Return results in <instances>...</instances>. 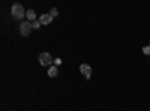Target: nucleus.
<instances>
[{
  "label": "nucleus",
  "mask_w": 150,
  "mask_h": 111,
  "mask_svg": "<svg viewBox=\"0 0 150 111\" xmlns=\"http://www.w3.org/2000/svg\"><path fill=\"white\" fill-rule=\"evenodd\" d=\"M11 12H12V17H14L15 20H21L23 17H26V14H27V12L24 11L23 5H20V3H14V5H12Z\"/></svg>",
  "instance_id": "f257e3e1"
},
{
  "label": "nucleus",
  "mask_w": 150,
  "mask_h": 111,
  "mask_svg": "<svg viewBox=\"0 0 150 111\" xmlns=\"http://www.w3.org/2000/svg\"><path fill=\"white\" fill-rule=\"evenodd\" d=\"M39 63L42 66H51L54 63V59L51 57L50 53H41L39 54Z\"/></svg>",
  "instance_id": "f03ea898"
},
{
  "label": "nucleus",
  "mask_w": 150,
  "mask_h": 111,
  "mask_svg": "<svg viewBox=\"0 0 150 111\" xmlns=\"http://www.w3.org/2000/svg\"><path fill=\"white\" fill-rule=\"evenodd\" d=\"M32 23L30 21H23L21 24H20V33L23 35V36H29L30 35V32H32Z\"/></svg>",
  "instance_id": "7ed1b4c3"
},
{
  "label": "nucleus",
  "mask_w": 150,
  "mask_h": 111,
  "mask_svg": "<svg viewBox=\"0 0 150 111\" xmlns=\"http://www.w3.org/2000/svg\"><path fill=\"white\" fill-rule=\"evenodd\" d=\"M80 72L83 74V75L89 80L90 77H92V66L90 65H87V63H83L81 66H80Z\"/></svg>",
  "instance_id": "20e7f679"
},
{
  "label": "nucleus",
  "mask_w": 150,
  "mask_h": 111,
  "mask_svg": "<svg viewBox=\"0 0 150 111\" xmlns=\"http://www.w3.org/2000/svg\"><path fill=\"white\" fill-rule=\"evenodd\" d=\"M39 21H41V24H44V26H48V24H51L53 17L50 15V14H44V15L39 17Z\"/></svg>",
  "instance_id": "39448f33"
},
{
  "label": "nucleus",
  "mask_w": 150,
  "mask_h": 111,
  "mask_svg": "<svg viewBox=\"0 0 150 111\" xmlns=\"http://www.w3.org/2000/svg\"><path fill=\"white\" fill-rule=\"evenodd\" d=\"M26 17H27V20H29L30 23H35V21H36V12H35L33 9H30V11H27Z\"/></svg>",
  "instance_id": "423d86ee"
},
{
  "label": "nucleus",
  "mask_w": 150,
  "mask_h": 111,
  "mask_svg": "<svg viewBox=\"0 0 150 111\" xmlns=\"http://www.w3.org/2000/svg\"><path fill=\"white\" fill-rule=\"evenodd\" d=\"M57 74H59V69H57V66H50V69H48V75L50 77H57Z\"/></svg>",
  "instance_id": "0eeeda50"
},
{
  "label": "nucleus",
  "mask_w": 150,
  "mask_h": 111,
  "mask_svg": "<svg viewBox=\"0 0 150 111\" xmlns=\"http://www.w3.org/2000/svg\"><path fill=\"white\" fill-rule=\"evenodd\" d=\"M50 15H51L53 18H54V17H57V15H59V9H57V8H53L51 11H50Z\"/></svg>",
  "instance_id": "6e6552de"
},
{
  "label": "nucleus",
  "mask_w": 150,
  "mask_h": 111,
  "mask_svg": "<svg viewBox=\"0 0 150 111\" xmlns=\"http://www.w3.org/2000/svg\"><path fill=\"white\" fill-rule=\"evenodd\" d=\"M41 26H42V24H41V21H39V20H36L35 23H32V27H33V29H39Z\"/></svg>",
  "instance_id": "1a4fd4ad"
},
{
  "label": "nucleus",
  "mask_w": 150,
  "mask_h": 111,
  "mask_svg": "<svg viewBox=\"0 0 150 111\" xmlns=\"http://www.w3.org/2000/svg\"><path fill=\"white\" fill-rule=\"evenodd\" d=\"M143 53H144L146 56H150V45H149V47H143Z\"/></svg>",
  "instance_id": "9d476101"
},
{
  "label": "nucleus",
  "mask_w": 150,
  "mask_h": 111,
  "mask_svg": "<svg viewBox=\"0 0 150 111\" xmlns=\"http://www.w3.org/2000/svg\"><path fill=\"white\" fill-rule=\"evenodd\" d=\"M62 65V59H54V66H59Z\"/></svg>",
  "instance_id": "9b49d317"
}]
</instances>
